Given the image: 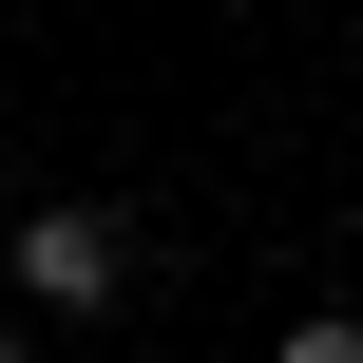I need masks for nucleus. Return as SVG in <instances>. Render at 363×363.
Wrapping results in <instances>:
<instances>
[{
  "instance_id": "f257e3e1",
  "label": "nucleus",
  "mask_w": 363,
  "mask_h": 363,
  "mask_svg": "<svg viewBox=\"0 0 363 363\" xmlns=\"http://www.w3.org/2000/svg\"><path fill=\"white\" fill-rule=\"evenodd\" d=\"M0 249H19V306H38V325H96V306H115V268H134L115 191H57V211H19Z\"/></svg>"
},
{
  "instance_id": "f03ea898",
  "label": "nucleus",
  "mask_w": 363,
  "mask_h": 363,
  "mask_svg": "<svg viewBox=\"0 0 363 363\" xmlns=\"http://www.w3.org/2000/svg\"><path fill=\"white\" fill-rule=\"evenodd\" d=\"M268 363H363V325H345V306H306V325H268Z\"/></svg>"
},
{
  "instance_id": "7ed1b4c3",
  "label": "nucleus",
  "mask_w": 363,
  "mask_h": 363,
  "mask_svg": "<svg viewBox=\"0 0 363 363\" xmlns=\"http://www.w3.org/2000/svg\"><path fill=\"white\" fill-rule=\"evenodd\" d=\"M0 363H19V325H0Z\"/></svg>"
},
{
  "instance_id": "20e7f679",
  "label": "nucleus",
  "mask_w": 363,
  "mask_h": 363,
  "mask_svg": "<svg viewBox=\"0 0 363 363\" xmlns=\"http://www.w3.org/2000/svg\"><path fill=\"white\" fill-rule=\"evenodd\" d=\"M0 230H19V211H0Z\"/></svg>"
},
{
  "instance_id": "39448f33",
  "label": "nucleus",
  "mask_w": 363,
  "mask_h": 363,
  "mask_svg": "<svg viewBox=\"0 0 363 363\" xmlns=\"http://www.w3.org/2000/svg\"><path fill=\"white\" fill-rule=\"evenodd\" d=\"M134 363H153V345H134Z\"/></svg>"
}]
</instances>
